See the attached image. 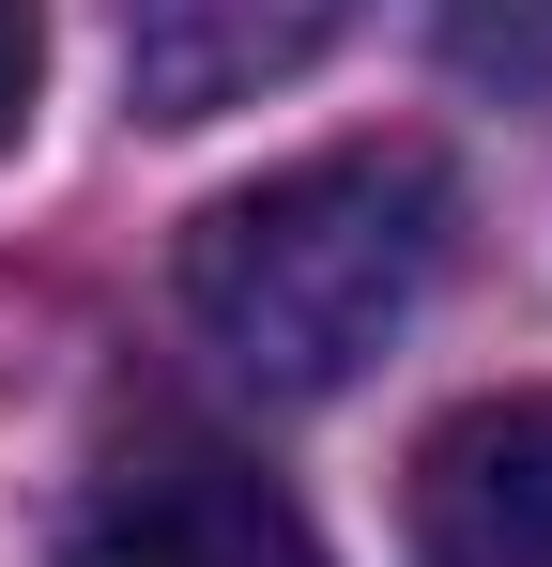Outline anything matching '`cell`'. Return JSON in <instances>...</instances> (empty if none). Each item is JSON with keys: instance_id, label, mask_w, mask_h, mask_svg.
Returning a JSON list of instances; mask_svg holds the SVG:
<instances>
[{"instance_id": "obj_1", "label": "cell", "mask_w": 552, "mask_h": 567, "mask_svg": "<svg viewBox=\"0 0 552 567\" xmlns=\"http://www.w3.org/2000/svg\"><path fill=\"white\" fill-rule=\"evenodd\" d=\"M446 169L415 138H354L307 154L276 185H231L184 230V322L276 399H338V383L430 307L446 277Z\"/></svg>"}, {"instance_id": "obj_2", "label": "cell", "mask_w": 552, "mask_h": 567, "mask_svg": "<svg viewBox=\"0 0 552 567\" xmlns=\"http://www.w3.org/2000/svg\"><path fill=\"white\" fill-rule=\"evenodd\" d=\"M62 567H323V537L292 522V491L200 430H154L78 491Z\"/></svg>"}, {"instance_id": "obj_3", "label": "cell", "mask_w": 552, "mask_h": 567, "mask_svg": "<svg viewBox=\"0 0 552 567\" xmlns=\"http://www.w3.org/2000/svg\"><path fill=\"white\" fill-rule=\"evenodd\" d=\"M415 567H552V383L460 399L415 445Z\"/></svg>"}, {"instance_id": "obj_4", "label": "cell", "mask_w": 552, "mask_h": 567, "mask_svg": "<svg viewBox=\"0 0 552 567\" xmlns=\"http://www.w3.org/2000/svg\"><path fill=\"white\" fill-rule=\"evenodd\" d=\"M354 31V0H123V93L139 123H215L262 107L276 78H307Z\"/></svg>"}, {"instance_id": "obj_5", "label": "cell", "mask_w": 552, "mask_h": 567, "mask_svg": "<svg viewBox=\"0 0 552 567\" xmlns=\"http://www.w3.org/2000/svg\"><path fill=\"white\" fill-rule=\"evenodd\" d=\"M446 62L491 93H552V0H446Z\"/></svg>"}, {"instance_id": "obj_6", "label": "cell", "mask_w": 552, "mask_h": 567, "mask_svg": "<svg viewBox=\"0 0 552 567\" xmlns=\"http://www.w3.org/2000/svg\"><path fill=\"white\" fill-rule=\"evenodd\" d=\"M31 78H47V0H0V154L31 123Z\"/></svg>"}]
</instances>
